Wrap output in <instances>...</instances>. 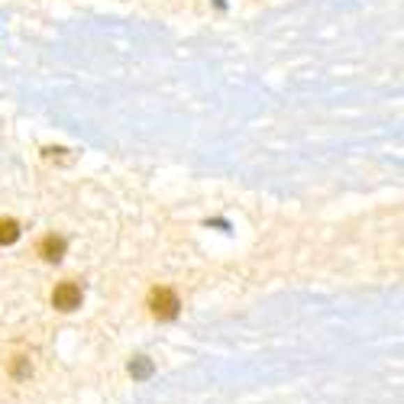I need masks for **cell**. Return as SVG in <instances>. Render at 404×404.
Returning a JSON list of instances; mask_svg holds the SVG:
<instances>
[{"instance_id": "1", "label": "cell", "mask_w": 404, "mask_h": 404, "mask_svg": "<svg viewBox=\"0 0 404 404\" xmlns=\"http://www.w3.org/2000/svg\"><path fill=\"white\" fill-rule=\"evenodd\" d=\"M178 294L175 291H168V288H156L149 294V311L152 317H158V320H172V317L178 314Z\"/></svg>"}, {"instance_id": "2", "label": "cell", "mask_w": 404, "mask_h": 404, "mask_svg": "<svg viewBox=\"0 0 404 404\" xmlns=\"http://www.w3.org/2000/svg\"><path fill=\"white\" fill-rule=\"evenodd\" d=\"M52 308L55 311H75L81 308V285L78 281H62V285H55L52 291Z\"/></svg>"}, {"instance_id": "4", "label": "cell", "mask_w": 404, "mask_h": 404, "mask_svg": "<svg viewBox=\"0 0 404 404\" xmlns=\"http://www.w3.org/2000/svg\"><path fill=\"white\" fill-rule=\"evenodd\" d=\"M17 237H20V223H17V220H10V217L0 220V243L10 246V243H17Z\"/></svg>"}, {"instance_id": "5", "label": "cell", "mask_w": 404, "mask_h": 404, "mask_svg": "<svg viewBox=\"0 0 404 404\" xmlns=\"http://www.w3.org/2000/svg\"><path fill=\"white\" fill-rule=\"evenodd\" d=\"M149 372H152V362H149V359H142V356H140V359L130 362V375H133V378H146Z\"/></svg>"}, {"instance_id": "3", "label": "cell", "mask_w": 404, "mask_h": 404, "mask_svg": "<svg viewBox=\"0 0 404 404\" xmlns=\"http://www.w3.org/2000/svg\"><path fill=\"white\" fill-rule=\"evenodd\" d=\"M39 255H43L45 262H59V259H62L65 255V239L62 237H43L39 239Z\"/></svg>"}]
</instances>
